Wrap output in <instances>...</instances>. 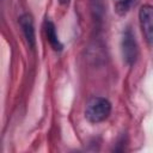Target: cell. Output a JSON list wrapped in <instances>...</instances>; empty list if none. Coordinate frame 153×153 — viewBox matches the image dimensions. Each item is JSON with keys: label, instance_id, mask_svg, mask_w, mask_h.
Segmentation results:
<instances>
[{"label": "cell", "instance_id": "cell-7", "mask_svg": "<svg viewBox=\"0 0 153 153\" xmlns=\"http://www.w3.org/2000/svg\"><path fill=\"white\" fill-rule=\"evenodd\" d=\"M69 1H71V0H59V2H60L61 5H67Z\"/></svg>", "mask_w": 153, "mask_h": 153}, {"label": "cell", "instance_id": "cell-2", "mask_svg": "<svg viewBox=\"0 0 153 153\" xmlns=\"http://www.w3.org/2000/svg\"><path fill=\"white\" fill-rule=\"evenodd\" d=\"M121 49H122V55L127 65L133 66L136 62L137 55H139V48H137V42L135 39V35L130 30V27H127L126 31L123 32L122 41H121Z\"/></svg>", "mask_w": 153, "mask_h": 153}, {"label": "cell", "instance_id": "cell-3", "mask_svg": "<svg viewBox=\"0 0 153 153\" xmlns=\"http://www.w3.org/2000/svg\"><path fill=\"white\" fill-rule=\"evenodd\" d=\"M139 22L142 35L149 45H153V6L143 5L139 11Z\"/></svg>", "mask_w": 153, "mask_h": 153}, {"label": "cell", "instance_id": "cell-5", "mask_svg": "<svg viewBox=\"0 0 153 153\" xmlns=\"http://www.w3.org/2000/svg\"><path fill=\"white\" fill-rule=\"evenodd\" d=\"M44 31H45V36H47V39L48 42L50 43L51 48L56 51H61L63 45L62 43L60 42L59 37H57V33H56V29H55V25L51 20L47 19L44 22Z\"/></svg>", "mask_w": 153, "mask_h": 153}, {"label": "cell", "instance_id": "cell-6", "mask_svg": "<svg viewBox=\"0 0 153 153\" xmlns=\"http://www.w3.org/2000/svg\"><path fill=\"white\" fill-rule=\"evenodd\" d=\"M131 4H133V0H121L117 4V12L121 14L126 13L129 10V7L131 6Z\"/></svg>", "mask_w": 153, "mask_h": 153}, {"label": "cell", "instance_id": "cell-1", "mask_svg": "<svg viewBox=\"0 0 153 153\" xmlns=\"http://www.w3.org/2000/svg\"><path fill=\"white\" fill-rule=\"evenodd\" d=\"M111 112V104L106 98L93 97L88 100L85 109V117L92 123L103 122Z\"/></svg>", "mask_w": 153, "mask_h": 153}, {"label": "cell", "instance_id": "cell-4", "mask_svg": "<svg viewBox=\"0 0 153 153\" xmlns=\"http://www.w3.org/2000/svg\"><path fill=\"white\" fill-rule=\"evenodd\" d=\"M19 24H20V27L23 30V33L25 36V39L29 47L33 48L36 43V38H35V26H33V20H32L31 14L29 13L22 14L19 17Z\"/></svg>", "mask_w": 153, "mask_h": 153}]
</instances>
